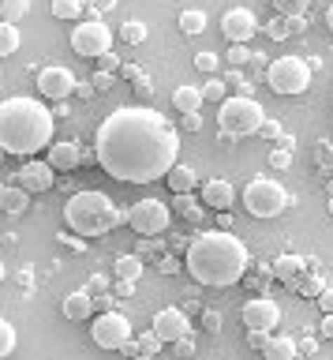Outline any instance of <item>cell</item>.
<instances>
[{
  "label": "cell",
  "mask_w": 333,
  "mask_h": 360,
  "mask_svg": "<svg viewBox=\"0 0 333 360\" xmlns=\"http://www.w3.org/2000/svg\"><path fill=\"white\" fill-rule=\"evenodd\" d=\"M259 135H262V139H273V143H281V124H277V120H266L262 124V128H259Z\"/></svg>",
  "instance_id": "42"
},
{
  "label": "cell",
  "mask_w": 333,
  "mask_h": 360,
  "mask_svg": "<svg viewBox=\"0 0 333 360\" xmlns=\"http://www.w3.org/2000/svg\"><path fill=\"white\" fill-rule=\"evenodd\" d=\"M180 154V135L158 109L120 105L97 124L94 158L113 180L154 184L165 180Z\"/></svg>",
  "instance_id": "1"
},
{
  "label": "cell",
  "mask_w": 333,
  "mask_h": 360,
  "mask_svg": "<svg viewBox=\"0 0 333 360\" xmlns=\"http://www.w3.org/2000/svg\"><path fill=\"white\" fill-rule=\"evenodd\" d=\"M64 221L75 236H105L113 233L120 221H128V214L116 207L105 191H75V195L64 202Z\"/></svg>",
  "instance_id": "4"
},
{
  "label": "cell",
  "mask_w": 333,
  "mask_h": 360,
  "mask_svg": "<svg viewBox=\"0 0 333 360\" xmlns=\"http://www.w3.org/2000/svg\"><path fill=\"white\" fill-rule=\"evenodd\" d=\"M217 124L229 139H247V135H259V128L266 124V109L251 94H236V98L221 101Z\"/></svg>",
  "instance_id": "5"
},
{
  "label": "cell",
  "mask_w": 333,
  "mask_h": 360,
  "mask_svg": "<svg viewBox=\"0 0 333 360\" xmlns=\"http://www.w3.org/2000/svg\"><path fill=\"white\" fill-rule=\"evenodd\" d=\"M225 83H229L232 90H251V83L243 79V72H229V75H225Z\"/></svg>",
  "instance_id": "47"
},
{
  "label": "cell",
  "mask_w": 333,
  "mask_h": 360,
  "mask_svg": "<svg viewBox=\"0 0 333 360\" xmlns=\"http://www.w3.org/2000/svg\"><path fill=\"white\" fill-rule=\"evenodd\" d=\"M169 221H172V207L161 199H139L135 207H128V225L139 236H158L169 229Z\"/></svg>",
  "instance_id": "8"
},
{
  "label": "cell",
  "mask_w": 333,
  "mask_h": 360,
  "mask_svg": "<svg viewBox=\"0 0 333 360\" xmlns=\"http://www.w3.org/2000/svg\"><path fill=\"white\" fill-rule=\"evenodd\" d=\"M247 266H251L247 244L229 229H206L187 244V274L198 285L229 289L247 278Z\"/></svg>",
  "instance_id": "2"
},
{
  "label": "cell",
  "mask_w": 333,
  "mask_h": 360,
  "mask_svg": "<svg viewBox=\"0 0 333 360\" xmlns=\"http://www.w3.org/2000/svg\"><path fill=\"white\" fill-rule=\"evenodd\" d=\"M296 345H299V353H307V356L315 353V338H304V342H296Z\"/></svg>",
  "instance_id": "57"
},
{
  "label": "cell",
  "mask_w": 333,
  "mask_h": 360,
  "mask_svg": "<svg viewBox=\"0 0 333 360\" xmlns=\"http://www.w3.org/2000/svg\"><path fill=\"white\" fill-rule=\"evenodd\" d=\"M292 289H296V292H304L307 300H318V297H322V289H326V281H322L318 274H311V278H299Z\"/></svg>",
  "instance_id": "33"
},
{
  "label": "cell",
  "mask_w": 333,
  "mask_h": 360,
  "mask_svg": "<svg viewBox=\"0 0 333 360\" xmlns=\"http://www.w3.org/2000/svg\"><path fill=\"white\" fill-rule=\"evenodd\" d=\"M266 342H270V334H262V330H247V345H254L259 353H262V345H266Z\"/></svg>",
  "instance_id": "50"
},
{
  "label": "cell",
  "mask_w": 333,
  "mask_h": 360,
  "mask_svg": "<svg viewBox=\"0 0 333 360\" xmlns=\"http://www.w3.org/2000/svg\"><path fill=\"white\" fill-rule=\"evenodd\" d=\"M161 345L165 342L150 330V334H142V338H131V342L124 345V353L135 356V360H154V353H161Z\"/></svg>",
  "instance_id": "20"
},
{
  "label": "cell",
  "mask_w": 333,
  "mask_h": 360,
  "mask_svg": "<svg viewBox=\"0 0 333 360\" xmlns=\"http://www.w3.org/2000/svg\"><path fill=\"white\" fill-rule=\"evenodd\" d=\"M0 165H4V150H0Z\"/></svg>",
  "instance_id": "62"
},
{
  "label": "cell",
  "mask_w": 333,
  "mask_h": 360,
  "mask_svg": "<svg viewBox=\"0 0 333 360\" xmlns=\"http://www.w3.org/2000/svg\"><path fill=\"white\" fill-rule=\"evenodd\" d=\"M15 353V326L8 319H0V360H8Z\"/></svg>",
  "instance_id": "34"
},
{
  "label": "cell",
  "mask_w": 333,
  "mask_h": 360,
  "mask_svg": "<svg viewBox=\"0 0 333 360\" xmlns=\"http://www.w3.org/2000/svg\"><path fill=\"white\" fill-rule=\"evenodd\" d=\"M304 270H307V263H304L299 255H277V263H273V278H277V281H285V285H296Z\"/></svg>",
  "instance_id": "19"
},
{
  "label": "cell",
  "mask_w": 333,
  "mask_h": 360,
  "mask_svg": "<svg viewBox=\"0 0 333 360\" xmlns=\"http://www.w3.org/2000/svg\"><path fill=\"white\" fill-rule=\"evenodd\" d=\"M203 207H206V202H198V199L191 195V191H187V195H176V202H172V210L180 214V218L195 221V225H198V221L206 218V210H203Z\"/></svg>",
  "instance_id": "25"
},
{
  "label": "cell",
  "mask_w": 333,
  "mask_h": 360,
  "mask_svg": "<svg viewBox=\"0 0 333 360\" xmlns=\"http://www.w3.org/2000/svg\"><path fill=\"white\" fill-rule=\"evenodd\" d=\"M180 124H184V131H198L203 128V112H180Z\"/></svg>",
  "instance_id": "43"
},
{
  "label": "cell",
  "mask_w": 333,
  "mask_h": 360,
  "mask_svg": "<svg viewBox=\"0 0 333 360\" xmlns=\"http://www.w3.org/2000/svg\"><path fill=\"white\" fill-rule=\"evenodd\" d=\"M150 326H154V334H158L161 342H172V345L191 334V319H187V311H180V308H161L150 319Z\"/></svg>",
  "instance_id": "14"
},
{
  "label": "cell",
  "mask_w": 333,
  "mask_h": 360,
  "mask_svg": "<svg viewBox=\"0 0 333 360\" xmlns=\"http://www.w3.org/2000/svg\"><path fill=\"white\" fill-rule=\"evenodd\" d=\"M221 34L232 41V45H247L254 34H259V19H254L251 8H229L221 15Z\"/></svg>",
  "instance_id": "13"
},
{
  "label": "cell",
  "mask_w": 333,
  "mask_h": 360,
  "mask_svg": "<svg viewBox=\"0 0 333 360\" xmlns=\"http://www.w3.org/2000/svg\"><path fill=\"white\" fill-rule=\"evenodd\" d=\"M120 68H124V60H120V56H116L113 49H109V53H102V56H97V72H109V75H116V72H120Z\"/></svg>",
  "instance_id": "40"
},
{
  "label": "cell",
  "mask_w": 333,
  "mask_h": 360,
  "mask_svg": "<svg viewBox=\"0 0 333 360\" xmlns=\"http://www.w3.org/2000/svg\"><path fill=\"white\" fill-rule=\"evenodd\" d=\"M176 353H180V356H191V353H195L191 338H184V342H176Z\"/></svg>",
  "instance_id": "54"
},
{
  "label": "cell",
  "mask_w": 333,
  "mask_h": 360,
  "mask_svg": "<svg viewBox=\"0 0 333 360\" xmlns=\"http://www.w3.org/2000/svg\"><path fill=\"white\" fill-rule=\"evenodd\" d=\"M288 30H292V34L307 30V15H292V19H288Z\"/></svg>",
  "instance_id": "53"
},
{
  "label": "cell",
  "mask_w": 333,
  "mask_h": 360,
  "mask_svg": "<svg viewBox=\"0 0 333 360\" xmlns=\"http://www.w3.org/2000/svg\"><path fill=\"white\" fill-rule=\"evenodd\" d=\"M57 117L38 98H4L0 101V150L15 158H34L53 146Z\"/></svg>",
  "instance_id": "3"
},
{
  "label": "cell",
  "mask_w": 333,
  "mask_h": 360,
  "mask_svg": "<svg viewBox=\"0 0 333 360\" xmlns=\"http://www.w3.org/2000/svg\"><path fill=\"white\" fill-rule=\"evenodd\" d=\"M90 338L97 349H113L116 353V349H124L131 342V319L124 311H102L90 326Z\"/></svg>",
  "instance_id": "9"
},
{
  "label": "cell",
  "mask_w": 333,
  "mask_h": 360,
  "mask_svg": "<svg viewBox=\"0 0 333 360\" xmlns=\"http://www.w3.org/2000/svg\"><path fill=\"white\" fill-rule=\"evenodd\" d=\"M120 75H124V79H131L139 94H154V86H150V75L142 72V68H135V64H124V68H120Z\"/></svg>",
  "instance_id": "31"
},
{
  "label": "cell",
  "mask_w": 333,
  "mask_h": 360,
  "mask_svg": "<svg viewBox=\"0 0 333 360\" xmlns=\"http://www.w3.org/2000/svg\"><path fill=\"white\" fill-rule=\"evenodd\" d=\"M203 98L206 101H225L229 98V83H225V79H217V75H210V83L203 86Z\"/></svg>",
  "instance_id": "36"
},
{
  "label": "cell",
  "mask_w": 333,
  "mask_h": 360,
  "mask_svg": "<svg viewBox=\"0 0 333 360\" xmlns=\"http://www.w3.org/2000/svg\"><path fill=\"white\" fill-rule=\"evenodd\" d=\"M326 27L333 30V4H329V11H326Z\"/></svg>",
  "instance_id": "59"
},
{
  "label": "cell",
  "mask_w": 333,
  "mask_h": 360,
  "mask_svg": "<svg viewBox=\"0 0 333 360\" xmlns=\"http://www.w3.org/2000/svg\"><path fill=\"white\" fill-rule=\"evenodd\" d=\"M318 308L326 311V315H333V289H329V285L322 289V297H318Z\"/></svg>",
  "instance_id": "51"
},
{
  "label": "cell",
  "mask_w": 333,
  "mask_h": 360,
  "mask_svg": "<svg viewBox=\"0 0 333 360\" xmlns=\"http://www.w3.org/2000/svg\"><path fill=\"white\" fill-rule=\"evenodd\" d=\"M217 64H221V56H217V53H210V49L195 53V68H198V72H206V75H217Z\"/></svg>",
  "instance_id": "38"
},
{
  "label": "cell",
  "mask_w": 333,
  "mask_h": 360,
  "mask_svg": "<svg viewBox=\"0 0 333 360\" xmlns=\"http://www.w3.org/2000/svg\"><path fill=\"white\" fill-rule=\"evenodd\" d=\"M281 150H296V139H292V135H281Z\"/></svg>",
  "instance_id": "58"
},
{
  "label": "cell",
  "mask_w": 333,
  "mask_h": 360,
  "mask_svg": "<svg viewBox=\"0 0 333 360\" xmlns=\"http://www.w3.org/2000/svg\"><path fill=\"white\" fill-rule=\"evenodd\" d=\"M15 180H19V188L30 191V195H34V191H49V188L60 184L57 169H53L49 162H23V165H19V173H15Z\"/></svg>",
  "instance_id": "15"
},
{
  "label": "cell",
  "mask_w": 333,
  "mask_h": 360,
  "mask_svg": "<svg viewBox=\"0 0 333 360\" xmlns=\"http://www.w3.org/2000/svg\"><path fill=\"white\" fill-rule=\"evenodd\" d=\"M90 83H94V90H109V86H113V75H109V72H94Z\"/></svg>",
  "instance_id": "49"
},
{
  "label": "cell",
  "mask_w": 333,
  "mask_h": 360,
  "mask_svg": "<svg viewBox=\"0 0 333 360\" xmlns=\"http://www.w3.org/2000/svg\"><path fill=\"white\" fill-rule=\"evenodd\" d=\"M311 360H326V356H311Z\"/></svg>",
  "instance_id": "63"
},
{
  "label": "cell",
  "mask_w": 333,
  "mask_h": 360,
  "mask_svg": "<svg viewBox=\"0 0 333 360\" xmlns=\"http://www.w3.org/2000/svg\"><path fill=\"white\" fill-rule=\"evenodd\" d=\"M30 207V191L27 188H0V210L19 218V214H27Z\"/></svg>",
  "instance_id": "22"
},
{
  "label": "cell",
  "mask_w": 333,
  "mask_h": 360,
  "mask_svg": "<svg viewBox=\"0 0 333 360\" xmlns=\"http://www.w3.org/2000/svg\"><path fill=\"white\" fill-rule=\"evenodd\" d=\"M4 274H8V270H4V263H0V281H4Z\"/></svg>",
  "instance_id": "60"
},
{
  "label": "cell",
  "mask_w": 333,
  "mask_h": 360,
  "mask_svg": "<svg viewBox=\"0 0 333 360\" xmlns=\"http://www.w3.org/2000/svg\"><path fill=\"white\" fill-rule=\"evenodd\" d=\"M318 165L326 169V173H333V146H329L326 139L318 143Z\"/></svg>",
  "instance_id": "41"
},
{
  "label": "cell",
  "mask_w": 333,
  "mask_h": 360,
  "mask_svg": "<svg viewBox=\"0 0 333 360\" xmlns=\"http://www.w3.org/2000/svg\"><path fill=\"white\" fill-rule=\"evenodd\" d=\"M240 315H243V326H247V330H262V334H273L277 323H281V308H277V300L266 297V292L243 304Z\"/></svg>",
  "instance_id": "11"
},
{
  "label": "cell",
  "mask_w": 333,
  "mask_h": 360,
  "mask_svg": "<svg viewBox=\"0 0 333 360\" xmlns=\"http://www.w3.org/2000/svg\"><path fill=\"white\" fill-rule=\"evenodd\" d=\"M75 94H79V98H94V83H79V86H75Z\"/></svg>",
  "instance_id": "56"
},
{
  "label": "cell",
  "mask_w": 333,
  "mask_h": 360,
  "mask_svg": "<svg viewBox=\"0 0 333 360\" xmlns=\"http://www.w3.org/2000/svg\"><path fill=\"white\" fill-rule=\"evenodd\" d=\"M57 240H60V244H68V248H72V252H86V244L79 240V236H68V229H64V233L57 236Z\"/></svg>",
  "instance_id": "48"
},
{
  "label": "cell",
  "mask_w": 333,
  "mask_h": 360,
  "mask_svg": "<svg viewBox=\"0 0 333 360\" xmlns=\"http://www.w3.org/2000/svg\"><path fill=\"white\" fill-rule=\"evenodd\" d=\"M23 15H30V0H0V19L4 22H19Z\"/></svg>",
  "instance_id": "29"
},
{
  "label": "cell",
  "mask_w": 333,
  "mask_h": 360,
  "mask_svg": "<svg viewBox=\"0 0 333 360\" xmlns=\"http://www.w3.org/2000/svg\"><path fill=\"white\" fill-rule=\"evenodd\" d=\"M203 202L210 210H229L232 202H236V188H232V180H206L203 184Z\"/></svg>",
  "instance_id": "16"
},
{
  "label": "cell",
  "mask_w": 333,
  "mask_h": 360,
  "mask_svg": "<svg viewBox=\"0 0 333 360\" xmlns=\"http://www.w3.org/2000/svg\"><path fill=\"white\" fill-rule=\"evenodd\" d=\"M329 214H333V195H329Z\"/></svg>",
  "instance_id": "61"
},
{
  "label": "cell",
  "mask_w": 333,
  "mask_h": 360,
  "mask_svg": "<svg viewBox=\"0 0 333 360\" xmlns=\"http://www.w3.org/2000/svg\"><path fill=\"white\" fill-rule=\"evenodd\" d=\"M158 270H161V274H180V259H176V255H165L161 263H158Z\"/></svg>",
  "instance_id": "46"
},
{
  "label": "cell",
  "mask_w": 333,
  "mask_h": 360,
  "mask_svg": "<svg viewBox=\"0 0 333 360\" xmlns=\"http://www.w3.org/2000/svg\"><path fill=\"white\" fill-rule=\"evenodd\" d=\"M94 297L86 289H75V292H68V297H64V304H60V311L68 315V319H90L94 315Z\"/></svg>",
  "instance_id": "18"
},
{
  "label": "cell",
  "mask_w": 333,
  "mask_h": 360,
  "mask_svg": "<svg viewBox=\"0 0 333 360\" xmlns=\"http://www.w3.org/2000/svg\"><path fill=\"white\" fill-rule=\"evenodd\" d=\"M83 8H86V0H53V4H49V11L57 19H79Z\"/></svg>",
  "instance_id": "30"
},
{
  "label": "cell",
  "mask_w": 333,
  "mask_h": 360,
  "mask_svg": "<svg viewBox=\"0 0 333 360\" xmlns=\"http://www.w3.org/2000/svg\"><path fill=\"white\" fill-rule=\"evenodd\" d=\"M203 86H191V83H184V86H176L172 90V105L176 112H198V105H203Z\"/></svg>",
  "instance_id": "23"
},
{
  "label": "cell",
  "mask_w": 333,
  "mask_h": 360,
  "mask_svg": "<svg viewBox=\"0 0 333 360\" xmlns=\"http://www.w3.org/2000/svg\"><path fill=\"white\" fill-rule=\"evenodd\" d=\"M142 274V259L139 255H120L116 259V278L120 281H135Z\"/></svg>",
  "instance_id": "28"
},
{
  "label": "cell",
  "mask_w": 333,
  "mask_h": 360,
  "mask_svg": "<svg viewBox=\"0 0 333 360\" xmlns=\"http://www.w3.org/2000/svg\"><path fill=\"white\" fill-rule=\"evenodd\" d=\"M75 86H79V79H75L68 68L60 64H49L38 72V94L41 98H53V101H64L68 94H75Z\"/></svg>",
  "instance_id": "12"
},
{
  "label": "cell",
  "mask_w": 333,
  "mask_h": 360,
  "mask_svg": "<svg viewBox=\"0 0 333 360\" xmlns=\"http://www.w3.org/2000/svg\"><path fill=\"white\" fill-rule=\"evenodd\" d=\"M318 330H322V338H329V342H333V315H326V319H322Z\"/></svg>",
  "instance_id": "55"
},
{
  "label": "cell",
  "mask_w": 333,
  "mask_h": 360,
  "mask_svg": "<svg viewBox=\"0 0 333 360\" xmlns=\"http://www.w3.org/2000/svg\"><path fill=\"white\" fill-rule=\"evenodd\" d=\"M120 38H124L128 45H142V41H147V22H139V19H128L124 27H120Z\"/></svg>",
  "instance_id": "32"
},
{
  "label": "cell",
  "mask_w": 333,
  "mask_h": 360,
  "mask_svg": "<svg viewBox=\"0 0 333 360\" xmlns=\"http://www.w3.org/2000/svg\"><path fill=\"white\" fill-rule=\"evenodd\" d=\"M225 60H229L232 68H243V64H247V60H254V56H251V49H247V45H229Z\"/></svg>",
  "instance_id": "39"
},
{
  "label": "cell",
  "mask_w": 333,
  "mask_h": 360,
  "mask_svg": "<svg viewBox=\"0 0 333 360\" xmlns=\"http://www.w3.org/2000/svg\"><path fill=\"white\" fill-rule=\"evenodd\" d=\"M165 180H169V188L176 191V195H187V191L198 184V173H195L191 165H180V162H176V165L169 169V176H165Z\"/></svg>",
  "instance_id": "24"
},
{
  "label": "cell",
  "mask_w": 333,
  "mask_h": 360,
  "mask_svg": "<svg viewBox=\"0 0 333 360\" xmlns=\"http://www.w3.org/2000/svg\"><path fill=\"white\" fill-rule=\"evenodd\" d=\"M270 165L273 169H288V165H292V150H273L270 154Z\"/></svg>",
  "instance_id": "45"
},
{
  "label": "cell",
  "mask_w": 333,
  "mask_h": 360,
  "mask_svg": "<svg viewBox=\"0 0 333 360\" xmlns=\"http://www.w3.org/2000/svg\"><path fill=\"white\" fill-rule=\"evenodd\" d=\"M46 162H49L53 169H60V173H72V169L83 162V150H79L75 143H53Z\"/></svg>",
  "instance_id": "17"
},
{
  "label": "cell",
  "mask_w": 333,
  "mask_h": 360,
  "mask_svg": "<svg viewBox=\"0 0 333 360\" xmlns=\"http://www.w3.org/2000/svg\"><path fill=\"white\" fill-rule=\"evenodd\" d=\"M243 207H247L251 218H277V214H285L288 207V191L281 180H270V176H254L247 180V188H243Z\"/></svg>",
  "instance_id": "6"
},
{
  "label": "cell",
  "mask_w": 333,
  "mask_h": 360,
  "mask_svg": "<svg viewBox=\"0 0 333 360\" xmlns=\"http://www.w3.org/2000/svg\"><path fill=\"white\" fill-rule=\"evenodd\" d=\"M266 79H270L273 94H285V98H296V94H307L311 86V64L304 56H277V60L266 68Z\"/></svg>",
  "instance_id": "7"
},
{
  "label": "cell",
  "mask_w": 333,
  "mask_h": 360,
  "mask_svg": "<svg viewBox=\"0 0 333 360\" xmlns=\"http://www.w3.org/2000/svg\"><path fill=\"white\" fill-rule=\"evenodd\" d=\"M273 8H277V15L292 19V15H307L311 0H273Z\"/></svg>",
  "instance_id": "35"
},
{
  "label": "cell",
  "mask_w": 333,
  "mask_h": 360,
  "mask_svg": "<svg viewBox=\"0 0 333 360\" xmlns=\"http://www.w3.org/2000/svg\"><path fill=\"white\" fill-rule=\"evenodd\" d=\"M19 45H23V34H19L15 22H4L0 19V56H12Z\"/></svg>",
  "instance_id": "26"
},
{
  "label": "cell",
  "mask_w": 333,
  "mask_h": 360,
  "mask_svg": "<svg viewBox=\"0 0 333 360\" xmlns=\"http://www.w3.org/2000/svg\"><path fill=\"white\" fill-rule=\"evenodd\" d=\"M72 49L79 56H102L113 49V30L105 27V19H83L72 30Z\"/></svg>",
  "instance_id": "10"
},
{
  "label": "cell",
  "mask_w": 333,
  "mask_h": 360,
  "mask_svg": "<svg viewBox=\"0 0 333 360\" xmlns=\"http://www.w3.org/2000/svg\"><path fill=\"white\" fill-rule=\"evenodd\" d=\"M262 30L270 34L273 41H285V38H292V30H288V19H285V15H277V19H270V22H266V27H262Z\"/></svg>",
  "instance_id": "37"
},
{
  "label": "cell",
  "mask_w": 333,
  "mask_h": 360,
  "mask_svg": "<svg viewBox=\"0 0 333 360\" xmlns=\"http://www.w3.org/2000/svg\"><path fill=\"white\" fill-rule=\"evenodd\" d=\"M299 353V345L292 342V338H285V334H270V342L262 345V360H296Z\"/></svg>",
  "instance_id": "21"
},
{
  "label": "cell",
  "mask_w": 333,
  "mask_h": 360,
  "mask_svg": "<svg viewBox=\"0 0 333 360\" xmlns=\"http://www.w3.org/2000/svg\"><path fill=\"white\" fill-rule=\"evenodd\" d=\"M180 30L187 34V38H195V34H203V30H206V11H198V8H187L184 15H180Z\"/></svg>",
  "instance_id": "27"
},
{
  "label": "cell",
  "mask_w": 333,
  "mask_h": 360,
  "mask_svg": "<svg viewBox=\"0 0 333 360\" xmlns=\"http://www.w3.org/2000/svg\"><path fill=\"white\" fill-rule=\"evenodd\" d=\"M86 8L94 11V19H102V11H113L116 0H86Z\"/></svg>",
  "instance_id": "44"
},
{
  "label": "cell",
  "mask_w": 333,
  "mask_h": 360,
  "mask_svg": "<svg viewBox=\"0 0 333 360\" xmlns=\"http://www.w3.org/2000/svg\"><path fill=\"white\" fill-rule=\"evenodd\" d=\"M203 323L210 326V330H221V311H206V315H203Z\"/></svg>",
  "instance_id": "52"
}]
</instances>
